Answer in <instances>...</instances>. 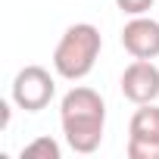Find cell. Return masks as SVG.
I'll list each match as a JSON object with an SVG mask.
<instances>
[{
  "label": "cell",
  "instance_id": "cell-3",
  "mask_svg": "<svg viewBox=\"0 0 159 159\" xmlns=\"http://www.w3.org/2000/svg\"><path fill=\"white\" fill-rule=\"evenodd\" d=\"M56 97V81L44 66H25L13 78V103L25 112H41Z\"/></svg>",
  "mask_w": 159,
  "mask_h": 159
},
{
  "label": "cell",
  "instance_id": "cell-4",
  "mask_svg": "<svg viewBox=\"0 0 159 159\" xmlns=\"http://www.w3.org/2000/svg\"><path fill=\"white\" fill-rule=\"evenodd\" d=\"M125 100L143 106V103H156L159 100V66L153 59H134L131 66H125L122 81H119Z\"/></svg>",
  "mask_w": 159,
  "mask_h": 159
},
{
  "label": "cell",
  "instance_id": "cell-6",
  "mask_svg": "<svg viewBox=\"0 0 159 159\" xmlns=\"http://www.w3.org/2000/svg\"><path fill=\"white\" fill-rule=\"evenodd\" d=\"M128 137L131 140H147V143H159V106L156 103H143L131 122H128Z\"/></svg>",
  "mask_w": 159,
  "mask_h": 159
},
{
  "label": "cell",
  "instance_id": "cell-5",
  "mask_svg": "<svg viewBox=\"0 0 159 159\" xmlns=\"http://www.w3.org/2000/svg\"><path fill=\"white\" fill-rule=\"evenodd\" d=\"M122 47L134 59H156L159 56V22L150 16H131L122 28Z\"/></svg>",
  "mask_w": 159,
  "mask_h": 159
},
{
  "label": "cell",
  "instance_id": "cell-7",
  "mask_svg": "<svg viewBox=\"0 0 159 159\" xmlns=\"http://www.w3.org/2000/svg\"><path fill=\"white\" fill-rule=\"evenodd\" d=\"M25 156H28V159H38V156H41V159H59L62 150H59V143H56L53 137H34L31 143L22 147V159H25Z\"/></svg>",
  "mask_w": 159,
  "mask_h": 159
},
{
  "label": "cell",
  "instance_id": "cell-1",
  "mask_svg": "<svg viewBox=\"0 0 159 159\" xmlns=\"http://www.w3.org/2000/svg\"><path fill=\"white\" fill-rule=\"evenodd\" d=\"M59 125L66 134V143L75 153H94L103 140L106 128V103L94 88L78 84L72 88L59 103Z\"/></svg>",
  "mask_w": 159,
  "mask_h": 159
},
{
  "label": "cell",
  "instance_id": "cell-8",
  "mask_svg": "<svg viewBox=\"0 0 159 159\" xmlns=\"http://www.w3.org/2000/svg\"><path fill=\"white\" fill-rule=\"evenodd\" d=\"M128 159H159V143H147V140H131L125 147Z\"/></svg>",
  "mask_w": 159,
  "mask_h": 159
},
{
  "label": "cell",
  "instance_id": "cell-10",
  "mask_svg": "<svg viewBox=\"0 0 159 159\" xmlns=\"http://www.w3.org/2000/svg\"><path fill=\"white\" fill-rule=\"evenodd\" d=\"M0 128H3V131L10 128V103H7V100L0 103Z\"/></svg>",
  "mask_w": 159,
  "mask_h": 159
},
{
  "label": "cell",
  "instance_id": "cell-2",
  "mask_svg": "<svg viewBox=\"0 0 159 159\" xmlns=\"http://www.w3.org/2000/svg\"><path fill=\"white\" fill-rule=\"evenodd\" d=\"M100 50H103L100 28L91 22H75L62 31V38L53 50V72L66 81H81L94 72Z\"/></svg>",
  "mask_w": 159,
  "mask_h": 159
},
{
  "label": "cell",
  "instance_id": "cell-9",
  "mask_svg": "<svg viewBox=\"0 0 159 159\" xmlns=\"http://www.w3.org/2000/svg\"><path fill=\"white\" fill-rule=\"evenodd\" d=\"M116 7L125 16H147L153 10V0H116Z\"/></svg>",
  "mask_w": 159,
  "mask_h": 159
}]
</instances>
